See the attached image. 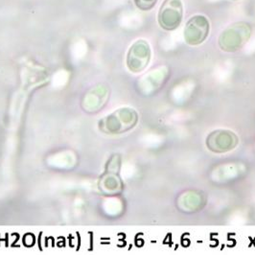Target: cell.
Here are the masks:
<instances>
[{"instance_id": "obj_1", "label": "cell", "mask_w": 255, "mask_h": 255, "mask_svg": "<svg viewBox=\"0 0 255 255\" xmlns=\"http://www.w3.org/2000/svg\"><path fill=\"white\" fill-rule=\"evenodd\" d=\"M138 115L130 108H121L100 121L99 127L103 132L119 134L131 129L137 124Z\"/></svg>"}, {"instance_id": "obj_8", "label": "cell", "mask_w": 255, "mask_h": 255, "mask_svg": "<svg viewBox=\"0 0 255 255\" xmlns=\"http://www.w3.org/2000/svg\"><path fill=\"white\" fill-rule=\"evenodd\" d=\"M158 0H133L135 6L141 11H150L156 5Z\"/></svg>"}, {"instance_id": "obj_6", "label": "cell", "mask_w": 255, "mask_h": 255, "mask_svg": "<svg viewBox=\"0 0 255 255\" xmlns=\"http://www.w3.org/2000/svg\"><path fill=\"white\" fill-rule=\"evenodd\" d=\"M239 143L238 136L229 129H216L206 138V146L212 153H224L232 151Z\"/></svg>"}, {"instance_id": "obj_7", "label": "cell", "mask_w": 255, "mask_h": 255, "mask_svg": "<svg viewBox=\"0 0 255 255\" xmlns=\"http://www.w3.org/2000/svg\"><path fill=\"white\" fill-rule=\"evenodd\" d=\"M204 202L203 194L199 192H185L178 199V208L187 213L196 212L203 208Z\"/></svg>"}, {"instance_id": "obj_5", "label": "cell", "mask_w": 255, "mask_h": 255, "mask_svg": "<svg viewBox=\"0 0 255 255\" xmlns=\"http://www.w3.org/2000/svg\"><path fill=\"white\" fill-rule=\"evenodd\" d=\"M151 56L152 51L149 43L145 39L136 40L128 51V68L133 73H140L150 64Z\"/></svg>"}, {"instance_id": "obj_2", "label": "cell", "mask_w": 255, "mask_h": 255, "mask_svg": "<svg viewBox=\"0 0 255 255\" xmlns=\"http://www.w3.org/2000/svg\"><path fill=\"white\" fill-rule=\"evenodd\" d=\"M252 27L247 22H235L229 26L219 37V46L225 52L238 51L250 40Z\"/></svg>"}, {"instance_id": "obj_9", "label": "cell", "mask_w": 255, "mask_h": 255, "mask_svg": "<svg viewBox=\"0 0 255 255\" xmlns=\"http://www.w3.org/2000/svg\"><path fill=\"white\" fill-rule=\"evenodd\" d=\"M233 1H237V0H233Z\"/></svg>"}, {"instance_id": "obj_3", "label": "cell", "mask_w": 255, "mask_h": 255, "mask_svg": "<svg viewBox=\"0 0 255 255\" xmlns=\"http://www.w3.org/2000/svg\"><path fill=\"white\" fill-rule=\"evenodd\" d=\"M183 18V4L181 0H164L161 4L157 22L165 31H174L179 28Z\"/></svg>"}, {"instance_id": "obj_4", "label": "cell", "mask_w": 255, "mask_h": 255, "mask_svg": "<svg viewBox=\"0 0 255 255\" xmlns=\"http://www.w3.org/2000/svg\"><path fill=\"white\" fill-rule=\"evenodd\" d=\"M210 32V23L203 14L193 15L184 27V40L188 45L198 46L204 43Z\"/></svg>"}]
</instances>
